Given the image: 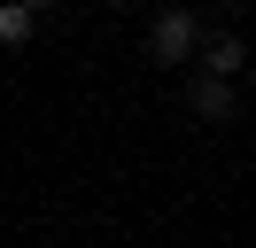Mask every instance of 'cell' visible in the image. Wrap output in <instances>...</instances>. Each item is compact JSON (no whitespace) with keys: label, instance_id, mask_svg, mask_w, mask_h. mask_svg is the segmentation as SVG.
Listing matches in <instances>:
<instances>
[{"label":"cell","instance_id":"obj_5","mask_svg":"<svg viewBox=\"0 0 256 248\" xmlns=\"http://www.w3.org/2000/svg\"><path fill=\"white\" fill-rule=\"evenodd\" d=\"M109 8H124V0H109Z\"/></svg>","mask_w":256,"mask_h":248},{"label":"cell","instance_id":"obj_3","mask_svg":"<svg viewBox=\"0 0 256 248\" xmlns=\"http://www.w3.org/2000/svg\"><path fill=\"white\" fill-rule=\"evenodd\" d=\"M194 62H202L210 78H240V62H248V46H240L233 31H225V39H210V46H202V54H194Z\"/></svg>","mask_w":256,"mask_h":248},{"label":"cell","instance_id":"obj_6","mask_svg":"<svg viewBox=\"0 0 256 248\" xmlns=\"http://www.w3.org/2000/svg\"><path fill=\"white\" fill-rule=\"evenodd\" d=\"M32 8H47V0H32Z\"/></svg>","mask_w":256,"mask_h":248},{"label":"cell","instance_id":"obj_1","mask_svg":"<svg viewBox=\"0 0 256 248\" xmlns=\"http://www.w3.org/2000/svg\"><path fill=\"white\" fill-rule=\"evenodd\" d=\"M148 54H156L163 70H186V62L202 54V16L194 8H163L156 31H148Z\"/></svg>","mask_w":256,"mask_h":248},{"label":"cell","instance_id":"obj_2","mask_svg":"<svg viewBox=\"0 0 256 248\" xmlns=\"http://www.w3.org/2000/svg\"><path fill=\"white\" fill-rule=\"evenodd\" d=\"M194 116H202V124H225V116H233V78H194Z\"/></svg>","mask_w":256,"mask_h":248},{"label":"cell","instance_id":"obj_4","mask_svg":"<svg viewBox=\"0 0 256 248\" xmlns=\"http://www.w3.org/2000/svg\"><path fill=\"white\" fill-rule=\"evenodd\" d=\"M32 0H8V8H0V46H24V39H32Z\"/></svg>","mask_w":256,"mask_h":248}]
</instances>
